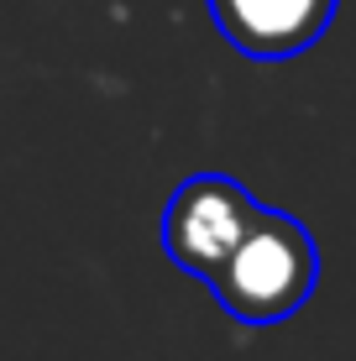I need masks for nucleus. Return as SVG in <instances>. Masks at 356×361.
Segmentation results:
<instances>
[{"label":"nucleus","mask_w":356,"mask_h":361,"mask_svg":"<svg viewBox=\"0 0 356 361\" xmlns=\"http://www.w3.org/2000/svg\"><path fill=\"white\" fill-rule=\"evenodd\" d=\"M320 283V246L304 220L283 209H262L257 226L236 241L226 267L215 272V298L241 325H278L299 314Z\"/></svg>","instance_id":"obj_1"},{"label":"nucleus","mask_w":356,"mask_h":361,"mask_svg":"<svg viewBox=\"0 0 356 361\" xmlns=\"http://www.w3.org/2000/svg\"><path fill=\"white\" fill-rule=\"evenodd\" d=\"M267 204L241 189L226 173H194L178 183V194L163 209V252L200 283H215V272L226 267V257L236 252V241L257 226Z\"/></svg>","instance_id":"obj_2"},{"label":"nucleus","mask_w":356,"mask_h":361,"mask_svg":"<svg viewBox=\"0 0 356 361\" xmlns=\"http://www.w3.org/2000/svg\"><path fill=\"white\" fill-rule=\"evenodd\" d=\"M340 0H210L220 37L257 63H283L309 53L336 21Z\"/></svg>","instance_id":"obj_3"}]
</instances>
